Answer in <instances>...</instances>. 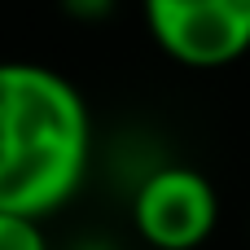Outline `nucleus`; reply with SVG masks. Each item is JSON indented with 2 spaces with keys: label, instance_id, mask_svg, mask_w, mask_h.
<instances>
[{
  "label": "nucleus",
  "instance_id": "obj_1",
  "mask_svg": "<svg viewBox=\"0 0 250 250\" xmlns=\"http://www.w3.org/2000/svg\"><path fill=\"white\" fill-rule=\"evenodd\" d=\"M92 171V110L44 62H0V215L44 224Z\"/></svg>",
  "mask_w": 250,
  "mask_h": 250
},
{
  "label": "nucleus",
  "instance_id": "obj_3",
  "mask_svg": "<svg viewBox=\"0 0 250 250\" xmlns=\"http://www.w3.org/2000/svg\"><path fill=\"white\" fill-rule=\"evenodd\" d=\"M141 18L185 70H224L250 53V0H141Z\"/></svg>",
  "mask_w": 250,
  "mask_h": 250
},
{
  "label": "nucleus",
  "instance_id": "obj_4",
  "mask_svg": "<svg viewBox=\"0 0 250 250\" xmlns=\"http://www.w3.org/2000/svg\"><path fill=\"white\" fill-rule=\"evenodd\" d=\"M0 250H53L44 237V224L22 215H0Z\"/></svg>",
  "mask_w": 250,
  "mask_h": 250
},
{
  "label": "nucleus",
  "instance_id": "obj_2",
  "mask_svg": "<svg viewBox=\"0 0 250 250\" xmlns=\"http://www.w3.org/2000/svg\"><path fill=\"white\" fill-rule=\"evenodd\" d=\"M220 189L189 163H158L136 180L132 229L149 250H202L220 229Z\"/></svg>",
  "mask_w": 250,
  "mask_h": 250
},
{
  "label": "nucleus",
  "instance_id": "obj_5",
  "mask_svg": "<svg viewBox=\"0 0 250 250\" xmlns=\"http://www.w3.org/2000/svg\"><path fill=\"white\" fill-rule=\"evenodd\" d=\"M57 4H62V13L75 18V22H105L119 0H57Z\"/></svg>",
  "mask_w": 250,
  "mask_h": 250
}]
</instances>
